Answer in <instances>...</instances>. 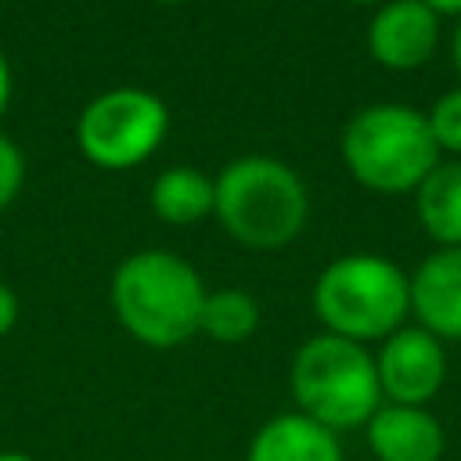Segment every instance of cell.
<instances>
[{
    "instance_id": "1",
    "label": "cell",
    "mask_w": 461,
    "mask_h": 461,
    "mask_svg": "<svg viewBox=\"0 0 461 461\" xmlns=\"http://www.w3.org/2000/svg\"><path fill=\"white\" fill-rule=\"evenodd\" d=\"M108 299L130 339L151 349H173L198 335L205 285L184 256L140 249L115 267Z\"/></svg>"
},
{
    "instance_id": "2",
    "label": "cell",
    "mask_w": 461,
    "mask_h": 461,
    "mask_svg": "<svg viewBox=\"0 0 461 461\" xmlns=\"http://www.w3.org/2000/svg\"><path fill=\"white\" fill-rule=\"evenodd\" d=\"M212 216L245 249H285L299 238L310 216V194L303 176L270 155H241L212 180Z\"/></svg>"
},
{
    "instance_id": "3",
    "label": "cell",
    "mask_w": 461,
    "mask_h": 461,
    "mask_svg": "<svg viewBox=\"0 0 461 461\" xmlns=\"http://www.w3.org/2000/svg\"><path fill=\"white\" fill-rule=\"evenodd\" d=\"M313 313L349 342H382L411 321V274L378 252H346L313 281Z\"/></svg>"
},
{
    "instance_id": "4",
    "label": "cell",
    "mask_w": 461,
    "mask_h": 461,
    "mask_svg": "<svg viewBox=\"0 0 461 461\" xmlns=\"http://www.w3.org/2000/svg\"><path fill=\"white\" fill-rule=\"evenodd\" d=\"M288 389L299 414L313 418L331 432L364 429L382 407V389L375 375V353L331 331L310 335L288 364Z\"/></svg>"
},
{
    "instance_id": "5",
    "label": "cell",
    "mask_w": 461,
    "mask_h": 461,
    "mask_svg": "<svg viewBox=\"0 0 461 461\" xmlns=\"http://www.w3.org/2000/svg\"><path fill=\"white\" fill-rule=\"evenodd\" d=\"M339 151L346 173L360 187L378 194L414 191L443 158L425 112L400 101H378L360 108L346 122Z\"/></svg>"
},
{
    "instance_id": "6",
    "label": "cell",
    "mask_w": 461,
    "mask_h": 461,
    "mask_svg": "<svg viewBox=\"0 0 461 461\" xmlns=\"http://www.w3.org/2000/svg\"><path fill=\"white\" fill-rule=\"evenodd\" d=\"M169 130L162 97L140 86H115L86 101L76 119V148L97 169H133L158 151Z\"/></svg>"
},
{
    "instance_id": "7",
    "label": "cell",
    "mask_w": 461,
    "mask_h": 461,
    "mask_svg": "<svg viewBox=\"0 0 461 461\" xmlns=\"http://www.w3.org/2000/svg\"><path fill=\"white\" fill-rule=\"evenodd\" d=\"M375 375L382 389V403L429 407L447 385V342H439L421 324L407 321L375 349Z\"/></svg>"
},
{
    "instance_id": "8",
    "label": "cell",
    "mask_w": 461,
    "mask_h": 461,
    "mask_svg": "<svg viewBox=\"0 0 461 461\" xmlns=\"http://www.w3.org/2000/svg\"><path fill=\"white\" fill-rule=\"evenodd\" d=\"M439 47V14L421 0H385L367 22V54L389 72L421 68Z\"/></svg>"
},
{
    "instance_id": "9",
    "label": "cell",
    "mask_w": 461,
    "mask_h": 461,
    "mask_svg": "<svg viewBox=\"0 0 461 461\" xmlns=\"http://www.w3.org/2000/svg\"><path fill=\"white\" fill-rule=\"evenodd\" d=\"M364 443L375 461H443L447 429L429 407L382 403L364 425Z\"/></svg>"
},
{
    "instance_id": "10",
    "label": "cell",
    "mask_w": 461,
    "mask_h": 461,
    "mask_svg": "<svg viewBox=\"0 0 461 461\" xmlns=\"http://www.w3.org/2000/svg\"><path fill=\"white\" fill-rule=\"evenodd\" d=\"M411 317L439 342H461V245L436 249L414 267Z\"/></svg>"
},
{
    "instance_id": "11",
    "label": "cell",
    "mask_w": 461,
    "mask_h": 461,
    "mask_svg": "<svg viewBox=\"0 0 461 461\" xmlns=\"http://www.w3.org/2000/svg\"><path fill=\"white\" fill-rule=\"evenodd\" d=\"M245 461H346V450L339 432L299 411H281L252 432Z\"/></svg>"
},
{
    "instance_id": "12",
    "label": "cell",
    "mask_w": 461,
    "mask_h": 461,
    "mask_svg": "<svg viewBox=\"0 0 461 461\" xmlns=\"http://www.w3.org/2000/svg\"><path fill=\"white\" fill-rule=\"evenodd\" d=\"M414 216L439 249L461 245V158H439L414 187Z\"/></svg>"
},
{
    "instance_id": "13",
    "label": "cell",
    "mask_w": 461,
    "mask_h": 461,
    "mask_svg": "<svg viewBox=\"0 0 461 461\" xmlns=\"http://www.w3.org/2000/svg\"><path fill=\"white\" fill-rule=\"evenodd\" d=\"M212 202H216V187L194 166H169L151 184V209L162 223L173 227H191L212 216Z\"/></svg>"
},
{
    "instance_id": "14",
    "label": "cell",
    "mask_w": 461,
    "mask_h": 461,
    "mask_svg": "<svg viewBox=\"0 0 461 461\" xmlns=\"http://www.w3.org/2000/svg\"><path fill=\"white\" fill-rule=\"evenodd\" d=\"M259 303L252 292L245 288H216L205 292L202 303V321H198V335L220 342V346H238L249 342L259 331Z\"/></svg>"
},
{
    "instance_id": "15",
    "label": "cell",
    "mask_w": 461,
    "mask_h": 461,
    "mask_svg": "<svg viewBox=\"0 0 461 461\" xmlns=\"http://www.w3.org/2000/svg\"><path fill=\"white\" fill-rule=\"evenodd\" d=\"M425 119H429V130L436 137L439 155L461 158V86L439 94L436 104L425 112Z\"/></svg>"
},
{
    "instance_id": "16",
    "label": "cell",
    "mask_w": 461,
    "mask_h": 461,
    "mask_svg": "<svg viewBox=\"0 0 461 461\" xmlns=\"http://www.w3.org/2000/svg\"><path fill=\"white\" fill-rule=\"evenodd\" d=\"M22 180H25V158H22L18 144L0 133V212L18 198Z\"/></svg>"
},
{
    "instance_id": "17",
    "label": "cell",
    "mask_w": 461,
    "mask_h": 461,
    "mask_svg": "<svg viewBox=\"0 0 461 461\" xmlns=\"http://www.w3.org/2000/svg\"><path fill=\"white\" fill-rule=\"evenodd\" d=\"M18 324V295L11 285L0 281V339L11 335V328Z\"/></svg>"
},
{
    "instance_id": "18",
    "label": "cell",
    "mask_w": 461,
    "mask_h": 461,
    "mask_svg": "<svg viewBox=\"0 0 461 461\" xmlns=\"http://www.w3.org/2000/svg\"><path fill=\"white\" fill-rule=\"evenodd\" d=\"M7 101H11V65H7V54L0 50V115L7 112Z\"/></svg>"
},
{
    "instance_id": "19",
    "label": "cell",
    "mask_w": 461,
    "mask_h": 461,
    "mask_svg": "<svg viewBox=\"0 0 461 461\" xmlns=\"http://www.w3.org/2000/svg\"><path fill=\"white\" fill-rule=\"evenodd\" d=\"M421 4H429L439 18L443 14H454V18H461V0H421Z\"/></svg>"
},
{
    "instance_id": "20",
    "label": "cell",
    "mask_w": 461,
    "mask_h": 461,
    "mask_svg": "<svg viewBox=\"0 0 461 461\" xmlns=\"http://www.w3.org/2000/svg\"><path fill=\"white\" fill-rule=\"evenodd\" d=\"M450 58H454V68H457V76H461V18H457V29H454V36H450Z\"/></svg>"
},
{
    "instance_id": "21",
    "label": "cell",
    "mask_w": 461,
    "mask_h": 461,
    "mask_svg": "<svg viewBox=\"0 0 461 461\" xmlns=\"http://www.w3.org/2000/svg\"><path fill=\"white\" fill-rule=\"evenodd\" d=\"M0 461H36V457H29L25 450H0Z\"/></svg>"
},
{
    "instance_id": "22",
    "label": "cell",
    "mask_w": 461,
    "mask_h": 461,
    "mask_svg": "<svg viewBox=\"0 0 461 461\" xmlns=\"http://www.w3.org/2000/svg\"><path fill=\"white\" fill-rule=\"evenodd\" d=\"M346 4H357V7H378V4H385V0H346Z\"/></svg>"
},
{
    "instance_id": "23",
    "label": "cell",
    "mask_w": 461,
    "mask_h": 461,
    "mask_svg": "<svg viewBox=\"0 0 461 461\" xmlns=\"http://www.w3.org/2000/svg\"><path fill=\"white\" fill-rule=\"evenodd\" d=\"M155 4H166V7H173V4H187V0H155Z\"/></svg>"
}]
</instances>
